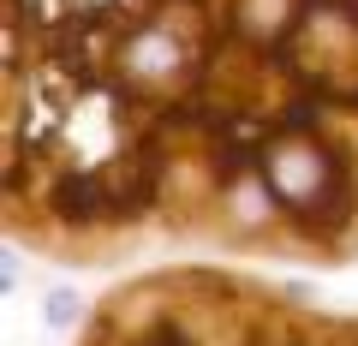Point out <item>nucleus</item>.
<instances>
[{
	"label": "nucleus",
	"instance_id": "obj_1",
	"mask_svg": "<svg viewBox=\"0 0 358 346\" xmlns=\"http://www.w3.org/2000/svg\"><path fill=\"white\" fill-rule=\"evenodd\" d=\"M0 227L60 269L358 263V0H6Z\"/></svg>",
	"mask_w": 358,
	"mask_h": 346
},
{
	"label": "nucleus",
	"instance_id": "obj_2",
	"mask_svg": "<svg viewBox=\"0 0 358 346\" xmlns=\"http://www.w3.org/2000/svg\"><path fill=\"white\" fill-rule=\"evenodd\" d=\"M72 346H358V310L239 263L173 257L108 287Z\"/></svg>",
	"mask_w": 358,
	"mask_h": 346
}]
</instances>
